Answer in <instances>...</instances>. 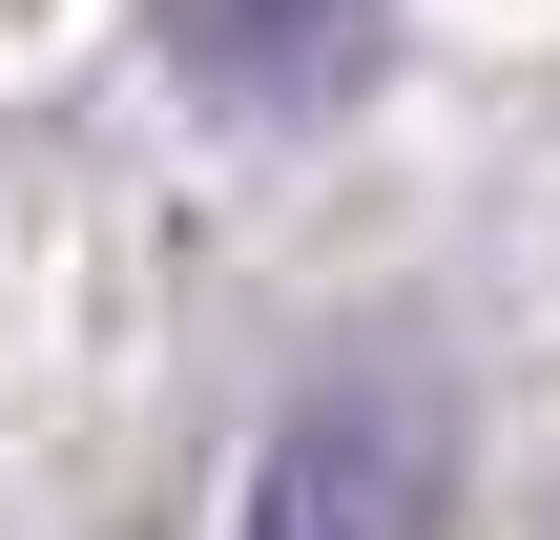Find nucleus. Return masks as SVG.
I'll use <instances>...</instances> for the list:
<instances>
[{
    "label": "nucleus",
    "instance_id": "f257e3e1",
    "mask_svg": "<svg viewBox=\"0 0 560 540\" xmlns=\"http://www.w3.org/2000/svg\"><path fill=\"white\" fill-rule=\"evenodd\" d=\"M436 479H457L436 395H416V375H332V395H291V437L249 458V520L229 540H436Z\"/></svg>",
    "mask_w": 560,
    "mask_h": 540
},
{
    "label": "nucleus",
    "instance_id": "f03ea898",
    "mask_svg": "<svg viewBox=\"0 0 560 540\" xmlns=\"http://www.w3.org/2000/svg\"><path fill=\"white\" fill-rule=\"evenodd\" d=\"M166 42H187L229 104H332L353 42H374V0H166Z\"/></svg>",
    "mask_w": 560,
    "mask_h": 540
}]
</instances>
